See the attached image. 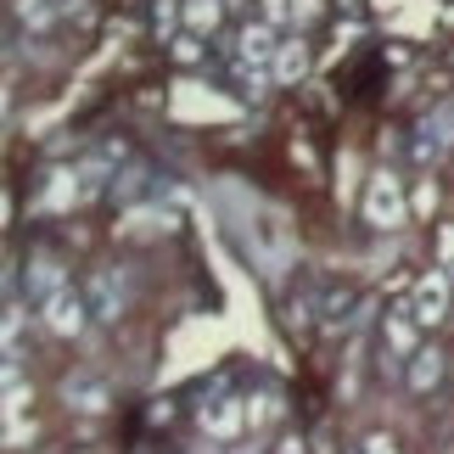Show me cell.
<instances>
[{"mask_svg":"<svg viewBox=\"0 0 454 454\" xmlns=\"http://www.w3.org/2000/svg\"><path fill=\"white\" fill-rule=\"evenodd\" d=\"M124 309H129V281H124L118 270H96V275H90V314L113 325Z\"/></svg>","mask_w":454,"mask_h":454,"instance_id":"52a82bcc","label":"cell"},{"mask_svg":"<svg viewBox=\"0 0 454 454\" xmlns=\"http://www.w3.org/2000/svg\"><path fill=\"white\" fill-rule=\"evenodd\" d=\"M197 427H202V438H214V443H231L241 427H247V404H236V398H214V404H202L197 410Z\"/></svg>","mask_w":454,"mask_h":454,"instance_id":"8992f818","label":"cell"},{"mask_svg":"<svg viewBox=\"0 0 454 454\" xmlns=\"http://www.w3.org/2000/svg\"><path fill=\"white\" fill-rule=\"evenodd\" d=\"M258 17L275 28H286V23H298V0H258Z\"/></svg>","mask_w":454,"mask_h":454,"instance_id":"2e32d148","label":"cell"},{"mask_svg":"<svg viewBox=\"0 0 454 454\" xmlns=\"http://www.w3.org/2000/svg\"><path fill=\"white\" fill-rule=\"evenodd\" d=\"M438 247H443V275H454V224L438 236Z\"/></svg>","mask_w":454,"mask_h":454,"instance_id":"7402d4cb","label":"cell"},{"mask_svg":"<svg viewBox=\"0 0 454 454\" xmlns=\"http://www.w3.org/2000/svg\"><path fill=\"white\" fill-rule=\"evenodd\" d=\"M376 6H387V0H376Z\"/></svg>","mask_w":454,"mask_h":454,"instance_id":"4316f807","label":"cell"},{"mask_svg":"<svg viewBox=\"0 0 454 454\" xmlns=\"http://www.w3.org/2000/svg\"><path fill=\"white\" fill-rule=\"evenodd\" d=\"M342 6H364V0H342Z\"/></svg>","mask_w":454,"mask_h":454,"instance_id":"484cf974","label":"cell"},{"mask_svg":"<svg viewBox=\"0 0 454 454\" xmlns=\"http://www.w3.org/2000/svg\"><path fill=\"white\" fill-rule=\"evenodd\" d=\"M168 45H174V62H197V57H202V34H191V28L174 34Z\"/></svg>","mask_w":454,"mask_h":454,"instance_id":"e0dca14e","label":"cell"},{"mask_svg":"<svg viewBox=\"0 0 454 454\" xmlns=\"http://www.w3.org/2000/svg\"><path fill=\"white\" fill-rule=\"evenodd\" d=\"M275 410H281V404H275V393H258V398H247V427H258V421H270Z\"/></svg>","mask_w":454,"mask_h":454,"instance_id":"d6986e66","label":"cell"},{"mask_svg":"<svg viewBox=\"0 0 454 454\" xmlns=\"http://www.w3.org/2000/svg\"><path fill=\"white\" fill-rule=\"evenodd\" d=\"M449 298H454V275L427 270L421 281H415V292H410V309H415L421 325H443L449 320Z\"/></svg>","mask_w":454,"mask_h":454,"instance_id":"277c9868","label":"cell"},{"mask_svg":"<svg viewBox=\"0 0 454 454\" xmlns=\"http://www.w3.org/2000/svg\"><path fill=\"white\" fill-rule=\"evenodd\" d=\"M180 23H185V0H157L152 6V28L157 34H174Z\"/></svg>","mask_w":454,"mask_h":454,"instance_id":"9a60e30c","label":"cell"},{"mask_svg":"<svg viewBox=\"0 0 454 454\" xmlns=\"http://www.w3.org/2000/svg\"><path fill=\"white\" fill-rule=\"evenodd\" d=\"M325 0H298V23H309V17H320Z\"/></svg>","mask_w":454,"mask_h":454,"instance_id":"cb8c5ba5","label":"cell"},{"mask_svg":"<svg viewBox=\"0 0 454 454\" xmlns=\"http://www.w3.org/2000/svg\"><path fill=\"white\" fill-rule=\"evenodd\" d=\"M17 23L51 28V23H57V6H51V0H17Z\"/></svg>","mask_w":454,"mask_h":454,"instance_id":"5bb4252c","label":"cell"},{"mask_svg":"<svg viewBox=\"0 0 454 454\" xmlns=\"http://www.w3.org/2000/svg\"><path fill=\"white\" fill-rule=\"evenodd\" d=\"M410 219V197H404V180L393 168L371 174V191H364V224L371 231H398Z\"/></svg>","mask_w":454,"mask_h":454,"instance_id":"6da1fadb","label":"cell"},{"mask_svg":"<svg viewBox=\"0 0 454 454\" xmlns=\"http://www.w3.org/2000/svg\"><path fill=\"white\" fill-rule=\"evenodd\" d=\"M454 152V101H443V107H432L421 124H415V157L432 168L443 163V157Z\"/></svg>","mask_w":454,"mask_h":454,"instance_id":"3957f363","label":"cell"},{"mask_svg":"<svg viewBox=\"0 0 454 454\" xmlns=\"http://www.w3.org/2000/svg\"><path fill=\"white\" fill-rule=\"evenodd\" d=\"M224 454H264L258 443H236V449H224Z\"/></svg>","mask_w":454,"mask_h":454,"instance_id":"d4e9b609","label":"cell"},{"mask_svg":"<svg viewBox=\"0 0 454 454\" xmlns=\"http://www.w3.org/2000/svg\"><path fill=\"white\" fill-rule=\"evenodd\" d=\"M67 404H74L79 398V410H107V387H101V381H90V376H67Z\"/></svg>","mask_w":454,"mask_h":454,"instance_id":"4fadbf2b","label":"cell"},{"mask_svg":"<svg viewBox=\"0 0 454 454\" xmlns=\"http://www.w3.org/2000/svg\"><path fill=\"white\" fill-rule=\"evenodd\" d=\"M432 207H438V185H421V191H415V214H432Z\"/></svg>","mask_w":454,"mask_h":454,"instance_id":"44dd1931","label":"cell"},{"mask_svg":"<svg viewBox=\"0 0 454 454\" xmlns=\"http://www.w3.org/2000/svg\"><path fill=\"white\" fill-rule=\"evenodd\" d=\"M224 12H231L224 0H185V28L207 40V34H214V28L224 23Z\"/></svg>","mask_w":454,"mask_h":454,"instance_id":"7c38bea8","label":"cell"},{"mask_svg":"<svg viewBox=\"0 0 454 454\" xmlns=\"http://www.w3.org/2000/svg\"><path fill=\"white\" fill-rule=\"evenodd\" d=\"M415 309H393L387 314V325H381V348L393 354V364H410L415 354H421V342H415Z\"/></svg>","mask_w":454,"mask_h":454,"instance_id":"ba28073f","label":"cell"},{"mask_svg":"<svg viewBox=\"0 0 454 454\" xmlns=\"http://www.w3.org/2000/svg\"><path fill=\"white\" fill-rule=\"evenodd\" d=\"M0 331H6V354H17V337H23V303H6V325H0Z\"/></svg>","mask_w":454,"mask_h":454,"instance_id":"ac0fdd59","label":"cell"},{"mask_svg":"<svg viewBox=\"0 0 454 454\" xmlns=\"http://www.w3.org/2000/svg\"><path fill=\"white\" fill-rule=\"evenodd\" d=\"M236 67H264V74H275V51H281V28L264 23V17H247V23L236 28Z\"/></svg>","mask_w":454,"mask_h":454,"instance_id":"7a4b0ae2","label":"cell"},{"mask_svg":"<svg viewBox=\"0 0 454 454\" xmlns=\"http://www.w3.org/2000/svg\"><path fill=\"white\" fill-rule=\"evenodd\" d=\"M354 454H398V443L387 438V432H371V438H364V443H359Z\"/></svg>","mask_w":454,"mask_h":454,"instance_id":"ffe728a7","label":"cell"},{"mask_svg":"<svg viewBox=\"0 0 454 454\" xmlns=\"http://www.w3.org/2000/svg\"><path fill=\"white\" fill-rule=\"evenodd\" d=\"M62 286H67L62 264H57V258H45V253H40V258H34V264H28V292H34V298L45 303L51 292H62Z\"/></svg>","mask_w":454,"mask_h":454,"instance_id":"8fae6325","label":"cell"},{"mask_svg":"<svg viewBox=\"0 0 454 454\" xmlns=\"http://www.w3.org/2000/svg\"><path fill=\"white\" fill-rule=\"evenodd\" d=\"M40 309H45V325L57 331V337H79V331H84V320H96V314H90V298H79L74 286L51 292V298H45Z\"/></svg>","mask_w":454,"mask_h":454,"instance_id":"5b68a950","label":"cell"},{"mask_svg":"<svg viewBox=\"0 0 454 454\" xmlns=\"http://www.w3.org/2000/svg\"><path fill=\"white\" fill-rule=\"evenodd\" d=\"M303 74H309V45L281 40V51H275V84H298Z\"/></svg>","mask_w":454,"mask_h":454,"instance_id":"30bf717a","label":"cell"},{"mask_svg":"<svg viewBox=\"0 0 454 454\" xmlns=\"http://www.w3.org/2000/svg\"><path fill=\"white\" fill-rule=\"evenodd\" d=\"M275 454H303V438H298V432H286V438L275 443Z\"/></svg>","mask_w":454,"mask_h":454,"instance_id":"603a6c76","label":"cell"},{"mask_svg":"<svg viewBox=\"0 0 454 454\" xmlns=\"http://www.w3.org/2000/svg\"><path fill=\"white\" fill-rule=\"evenodd\" d=\"M404 381H410V393H432L443 381V354L438 348H421V354L404 364Z\"/></svg>","mask_w":454,"mask_h":454,"instance_id":"9c48e42d","label":"cell"}]
</instances>
